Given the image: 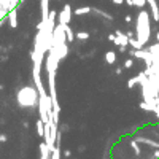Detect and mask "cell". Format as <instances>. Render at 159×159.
I'll use <instances>...</instances> for the list:
<instances>
[{
    "instance_id": "277c9868",
    "label": "cell",
    "mask_w": 159,
    "mask_h": 159,
    "mask_svg": "<svg viewBox=\"0 0 159 159\" xmlns=\"http://www.w3.org/2000/svg\"><path fill=\"white\" fill-rule=\"evenodd\" d=\"M147 3L150 5L151 15H153V21L159 22V7H157V2H156V0H147Z\"/></svg>"
},
{
    "instance_id": "5b68a950",
    "label": "cell",
    "mask_w": 159,
    "mask_h": 159,
    "mask_svg": "<svg viewBox=\"0 0 159 159\" xmlns=\"http://www.w3.org/2000/svg\"><path fill=\"white\" fill-rule=\"evenodd\" d=\"M8 22H10V25L13 29L18 27V7L8 11Z\"/></svg>"
},
{
    "instance_id": "7402d4cb",
    "label": "cell",
    "mask_w": 159,
    "mask_h": 159,
    "mask_svg": "<svg viewBox=\"0 0 159 159\" xmlns=\"http://www.w3.org/2000/svg\"><path fill=\"white\" fill-rule=\"evenodd\" d=\"M7 140H8V137L5 134H0V142H7Z\"/></svg>"
},
{
    "instance_id": "ffe728a7",
    "label": "cell",
    "mask_w": 159,
    "mask_h": 159,
    "mask_svg": "<svg viewBox=\"0 0 159 159\" xmlns=\"http://www.w3.org/2000/svg\"><path fill=\"white\" fill-rule=\"evenodd\" d=\"M124 3L129 5V7H134V0H124Z\"/></svg>"
},
{
    "instance_id": "52a82bcc",
    "label": "cell",
    "mask_w": 159,
    "mask_h": 159,
    "mask_svg": "<svg viewBox=\"0 0 159 159\" xmlns=\"http://www.w3.org/2000/svg\"><path fill=\"white\" fill-rule=\"evenodd\" d=\"M64 30H65V37H67V42L72 43L73 40H75V32L70 29V25H69V24H64Z\"/></svg>"
},
{
    "instance_id": "2e32d148",
    "label": "cell",
    "mask_w": 159,
    "mask_h": 159,
    "mask_svg": "<svg viewBox=\"0 0 159 159\" xmlns=\"http://www.w3.org/2000/svg\"><path fill=\"white\" fill-rule=\"evenodd\" d=\"M132 65H134V59H130V57H127V59L124 61V65H123V67H124V69H130Z\"/></svg>"
},
{
    "instance_id": "6da1fadb",
    "label": "cell",
    "mask_w": 159,
    "mask_h": 159,
    "mask_svg": "<svg viewBox=\"0 0 159 159\" xmlns=\"http://www.w3.org/2000/svg\"><path fill=\"white\" fill-rule=\"evenodd\" d=\"M150 35H151V29H150V13L147 10H140L139 16H137V24H135V38L139 42H142L143 45H147L150 42Z\"/></svg>"
},
{
    "instance_id": "30bf717a",
    "label": "cell",
    "mask_w": 159,
    "mask_h": 159,
    "mask_svg": "<svg viewBox=\"0 0 159 159\" xmlns=\"http://www.w3.org/2000/svg\"><path fill=\"white\" fill-rule=\"evenodd\" d=\"M37 132H38V137H42V139L45 137V121L42 118L37 121Z\"/></svg>"
},
{
    "instance_id": "83f0119b",
    "label": "cell",
    "mask_w": 159,
    "mask_h": 159,
    "mask_svg": "<svg viewBox=\"0 0 159 159\" xmlns=\"http://www.w3.org/2000/svg\"><path fill=\"white\" fill-rule=\"evenodd\" d=\"M2 49H3V48H2V45H0V52H2Z\"/></svg>"
},
{
    "instance_id": "484cf974",
    "label": "cell",
    "mask_w": 159,
    "mask_h": 159,
    "mask_svg": "<svg viewBox=\"0 0 159 159\" xmlns=\"http://www.w3.org/2000/svg\"><path fill=\"white\" fill-rule=\"evenodd\" d=\"M126 35H127V37H129V38H134V34H132V32H127V34H126Z\"/></svg>"
},
{
    "instance_id": "4fadbf2b",
    "label": "cell",
    "mask_w": 159,
    "mask_h": 159,
    "mask_svg": "<svg viewBox=\"0 0 159 159\" xmlns=\"http://www.w3.org/2000/svg\"><path fill=\"white\" fill-rule=\"evenodd\" d=\"M89 32H76V38L81 40V42H84V40H89Z\"/></svg>"
},
{
    "instance_id": "7a4b0ae2",
    "label": "cell",
    "mask_w": 159,
    "mask_h": 159,
    "mask_svg": "<svg viewBox=\"0 0 159 159\" xmlns=\"http://www.w3.org/2000/svg\"><path fill=\"white\" fill-rule=\"evenodd\" d=\"M16 100L19 103V107L22 108H27V107H35L38 103V96H37V91L32 86H22L18 94H16Z\"/></svg>"
},
{
    "instance_id": "7c38bea8",
    "label": "cell",
    "mask_w": 159,
    "mask_h": 159,
    "mask_svg": "<svg viewBox=\"0 0 159 159\" xmlns=\"http://www.w3.org/2000/svg\"><path fill=\"white\" fill-rule=\"evenodd\" d=\"M92 11H94L96 15H99V16H103V18H107L108 21H111V19H113V18H111V15H108V13H105L103 10H97V8H96V10H92Z\"/></svg>"
},
{
    "instance_id": "5bb4252c",
    "label": "cell",
    "mask_w": 159,
    "mask_h": 159,
    "mask_svg": "<svg viewBox=\"0 0 159 159\" xmlns=\"http://www.w3.org/2000/svg\"><path fill=\"white\" fill-rule=\"evenodd\" d=\"M135 84H139V80H137V76H134V78L127 80V89H132Z\"/></svg>"
},
{
    "instance_id": "9a60e30c",
    "label": "cell",
    "mask_w": 159,
    "mask_h": 159,
    "mask_svg": "<svg viewBox=\"0 0 159 159\" xmlns=\"http://www.w3.org/2000/svg\"><path fill=\"white\" fill-rule=\"evenodd\" d=\"M134 7L142 10L143 7H147V0H134Z\"/></svg>"
},
{
    "instance_id": "44dd1931",
    "label": "cell",
    "mask_w": 159,
    "mask_h": 159,
    "mask_svg": "<svg viewBox=\"0 0 159 159\" xmlns=\"http://www.w3.org/2000/svg\"><path fill=\"white\" fill-rule=\"evenodd\" d=\"M64 156H65V157H70V156H72V151H70V150H65V151H64Z\"/></svg>"
},
{
    "instance_id": "9c48e42d",
    "label": "cell",
    "mask_w": 159,
    "mask_h": 159,
    "mask_svg": "<svg viewBox=\"0 0 159 159\" xmlns=\"http://www.w3.org/2000/svg\"><path fill=\"white\" fill-rule=\"evenodd\" d=\"M116 52L115 51H108L107 54H105V62L107 64H110V65H113V64H116Z\"/></svg>"
},
{
    "instance_id": "cb8c5ba5",
    "label": "cell",
    "mask_w": 159,
    "mask_h": 159,
    "mask_svg": "<svg viewBox=\"0 0 159 159\" xmlns=\"http://www.w3.org/2000/svg\"><path fill=\"white\" fill-rule=\"evenodd\" d=\"M84 150H86V147H84V145H81V147H80V148H78V151H80V153H83Z\"/></svg>"
},
{
    "instance_id": "3957f363",
    "label": "cell",
    "mask_w": 159,
    "mask_h": 159,
    "mask_svg": "<svg viewBox=\"0 0 159 159\" xmlns=\"http://www.w3.org/2000/svg\"><path fill=\"white\" fill-rule=\"evenodd\" d=\"M72 15H73L72 7H70V5H64V10L59 13V22H61V24H70Z\"/></svg>"
},
{
    "instance_id": "d6986e66",
    "label": "cell",
    "mask_w": 159,
    "mask_h": 159,
    "mask_svg": "<svg viewBox=\"0 0 159 159\" xmlns=\"http://www.w3.org/2000/svg\"><path fill=\"white\" fill-rule=\"evenodd\" d=\"M111 2H113L115 5H123V3H124V0H111Z\"/></svg>"
},
{
    "instance_id": "e0dca14e",
    "label": "cell",
    "mask_w": 159,
    "mask_h": 159,
    "mask_svg": "<svg viewBox=\"0 0 159 159\" xmlns=\"http://www.w3.org/2000/svg\"><path fill=\"white\" fill-rule=\"evenodd\" d=\"M123 70H124V67H118V69L115 70V73H116V75H121V73H123Z\"/></svg>"
},
{
    "instance_id": "603a6c76",
    "label": "cell",
    "mask_w": 159,
    "mask_h": 159,
    "mask_svg": "<svg viewBox=\"0 0 159 159\" xmlns=\"http://www.w3.org/2000/svg\"><path fill=\"white\" fill-rule=\"evenodd\" d=\"M59 127H61V130H69V126L67 124H61Z\"/></svg>"
},
{
    "instance_id": "8fae6325",
    "label": "cell",
    "mask_w": 159,
    "mask_h": 159,
    "mask_svg": "<svg viewBox=\"0 0 159 159\" xmlns=\"http://www.w3.org/2000/svg\"><path fill=\"white\" fill-rule=\"evenodd\" d=\"M129 45H130L132 48H134V49H143V46H145V45H143L142 42H139V40H137L135 37L129 40Z\"/></svg>"
},
{
    "instance_id": "4316f807",
    "label": "cell",
    "mask_w": 159,
    "mask_h": 159,
    "mask_svg": "<svg viewBox=\"0 0 159 159\" xmlns=\"http://www.w3.org/2000/svg\"><path fill=\"white\" fill-rule=\"evenodd\" d=\"M156 40H157V43H159V32L156 34Z\"/></svg>"
},
{
    "instance_id": "ac0fdd59",
    "label": "cell",
    "mask_w": 159,
    "mask_h": 159,
    "mask_svg": "<svg viewBox=\"0 0 159 159\" xmlns=\"http://www.w3.org/2000/svg\"><path fill=\"white\" fill-rule=\"evenodd\" d=\"M124 21H126V24H130V22H132V16H130V15H127V16L124 18Z\"/></svg>"
},
{
    "instance_id": "d4e9b609",
    "label": "cell",
    "mask_w": 159,
    "mask_h": 159,
    "mask_svg": "<svg viewBox=\"0 0 159 159\" xmlns=\"http://www.w3.org/2000/svg\"><path fill=\"white\" fill-rule=\"evenodd\" d=\"M108 40H110V42H113V40H115V34H110L108 35Z\"/></svg>"
},
{
    "instance_id": "ba28073f",
    "label": "cell",
    "mask_w": 159,
    "mask_h": 159,
    "mask_svg": "<svg viewBox=\"0 0 159 159\" xmlns=\"http://www.w3.org/2000/svg\"><path fill=\"white\" fill-rule=\"evenodd\" d=\"M91 11H92L91 7H80V8L73 10V15L75 16H83V15H88V13H91Z\"/></svg>"
},
{
    "instance_id": "8992f818",
    "label": "cell",
    "mask_w": 159,
    "mask_h": 159,
    "mask_svg": "<svg viewBox=\"0 0 159 159\" xmlns=\"http://www.w3.org/2000/svg\"><path fill=\"white\" fill-rule=\"evenodd\" d=\"M48 3H49V0H42V19L43 21H46L48 16H49V7H48Z\"/></svg>"
}]
</instances>
